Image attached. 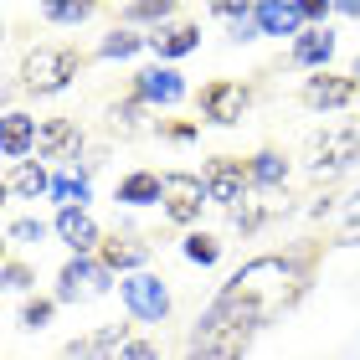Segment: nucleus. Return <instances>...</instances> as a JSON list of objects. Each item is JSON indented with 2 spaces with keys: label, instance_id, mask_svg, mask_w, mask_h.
Segmentation results:
<instances>
[{
  "label": "nucleus",
  "instance_id": "f257e3e1",
  "mask_svg": "<svg viewBox=\"0 0 360 360\" xmlns=\"http://www.w3.org/2000/svg\"><path fill=\"white\" fill-rule=\"evenodd\" d=\"M314 257H319V248H288V252H263V257H252V263H242L221 283V293L211 299V309L201 319L257 335L263 324H273L278 314H288V309L299 304V293L309 288Z\"/></svg>",
  "mask_w": 360,
  "mask_h": 360
},
{
  "label": "nucleus",
  "instance_id": "f03ea898",
  "mask_svg": "<svg viewBox=\"0 0 360 360\" xmlns=\"http://www.w3.org/2000/svg\"><path fill=\"white\" fill-rule=\"evenodd\" d=\"M77 72H83V52L77 46H68V41L31 46L26 62H21V88L26 93H62Z\"/></svg>",
  "mask_w": 360,
  "mask_h": 360
},
{
  "label": "nucleus",
  "instance_id": "7ed1b4c3",
  "mask_svg": "<svg viewBox=\"0 0 360 360\" xmlns=\"http://www.w3.org/2000/svg\"><path fill=\"white\" fill-rule=\"evenodd\" d=\"M360 160V119H345V124H335V129H324V134L309 144V175H340V170H350Z\"/></svg>",
  "mask_w": 360,
  "mask_h": 360
},
{
  "label": "nucleus",
  "instance_id": "20e7f679",
  "mask_svg": "<svg viewBox=\"0 0 360 360\" xmlns=\"http://www.w3.org/2000/svg\"><path fill=\"white\" fill-rule=\"evenodd\" d=\"M206 195H211V206H226V211H237L242 201H248V191H252V175H248V160H237V155H217L206 165Z\"/></svg>",
  "mask_w": 360,
  "mask_h": 360
},
{
  "label": "nucleus",
  "instance_id": "39448f33",
  "mask_svg": "<svg viewBox=\"0 0 360 360\" xmlns=\"http://www.w3.org/2000/svg\"><path fill=\"white\" fill-rule=\"evenodd\" d=\"M113 273L98 263V257H68L57 273V304H83V299H98V293H108Z\"/></svg>",
  "mask_w": 360,
  "mask_h": 360
},
{
  "label": "nucleus",
  "instance_id": "423d86ee",
  "mask_svg": "<svg viewBox=\"0 0 360 360\" xmlns=\"http://www.w3.org/2000/svg\"><path fill=\"white\" fill-rule=\"evenodd\" d=\"M119 293H124V309L134 319H144V324H160L170 314V288H165L160 273H129L119 283Z\"/></svg>",
  "mask_w": 360,
  "mask_h": 360
},
{
  "label": "nucleus",
  "instance_id": "0eeeda50",
  "mask_svg": "<svg viewBox=\"0 0 360 360\" xmlns=\"http://www.w3.org/2000/svg\"><path fill=\"white\" fill-rule=\"evenodd\" d=\"M248 103H252V88H248V83H232V77H217V83H206V88H201V98H195L201 119L221 124V129L242 124V113H248Z\"/></svg>",
  "mask_w": 360,
  "mask_h": 360
},
{
  "label": "nucleus",
  "instance_id": "6e6552de",
  "mask_svg": "<svg viewBox=\"0 0 360 360\" xmlns=\"http://www.w3.org/2000/svg\"><path fill=\"white\" fill-rule=\"evenodd\" d=\"M211 201L206 195V180L195 175V170H170L165 175V217L175 221V226H191V221H201V206Z\"/></svg>",
  "mask_w": 360,
  "mask_h": 360
},
{
  "label": "nucleus",
  "instance_id": "1a4fd4ad",
  "mask_svg": "<svg viewBox=\"0 0 360 360\" xmlns=\"http://www.w3.org/2000/svg\"><path fill=\"white\" fill-rule=\"evenodd\" d=\"M248 345H252L248 330H226V324L201 319V324H195V335H191L186 360H242V355H248Z\"/></svg>",
  "mask_w": 360,
  "mask_h": 360
},
{
  "label": "nucleus",
  "instance_id": "9d476101",
  "mask_svg": "<svg viewBox=\"0 0 360 360\" xmlns=\"http://www.w3.org/2000/svg\"><path fill=\"white\" fill-rule=\"evenodd\" d=\"M252 21H257L263 37H293V41H299L309 15H304V0H257Z\"/></svg>",
  "mask_w": 360,
  "mask_h": 360
},
{
  "label": "nucleus",
  "instance_id": "9b49d317",
  "mask_svg": "<svg viewBox=\"0 0 360 360\" xmlns=\"http://www.w3.org/2000/svg\"><path fill=\"white\" fill-rule=\"evenodd\" d=\"M134 98L139 103H160V108H170V103H180L186 98V77H180L175 68H144V72H134Z\"/></svg>",
  "mask_w": 360,
  "mask_h": 360
},
{
  "label": "nucleus",
  "instance_id": "f8f14e48",
  "mask_svg": "<svg viewBox=\"0 0 360 360\" xmlns=\"http://www.w3.org/2000/svg\"><path fill=\"white\" fill-rule=\"evenodd\" d=\"M37 155L41 160H77L83 155V124L77 119H41Z\"/></svg>",
  "mask_w": 360,
  "mask_h": 360
},
{
  "label": "nucleus",
  "instance_id": "ddd939ff",
  "mask_svg": "<svg viewBox=\"0 0 360 360\" xmlns=\"http://www.w3.org/2000/svg\"><path fill=\"white\" fill-rule=\"evenodd\" d=\"M360 98L355 77H340V72H314L304 83V108H350Z\"/></svg>",
  "mask_w": 360,
  "mask_h": 360
},
{
  "label": "nucleus",
  "instance_id": "4468645a",
  "mask_svg": "<svg viewBox=\"0 0 360 360\" xmlns=\"http://www.w3.org/2000/svg\"><path fill=\"white\" fill-rule=\"evenodd\" d=\"M98 263H103L108 273H144V263H150V242H139V237H108L103 248H98Z\"/></svg>",
  "mask_w": 360,
  "mask_h": 360
},
{
  "label": "nucleus",
  "instance_id": "2eb2a0df",
  "mask_svg": "<svg viewBox=\"0 0 360 360\" xmlns=\"http://www.w3.org/2000/svg\"><path fill=\"white\" fill-rule=\"evenodd\" d=\"M124 345H129V324H103V330L72 340V345H68V360H113Z\"/></svg>",
  "mask_w": 360,
  "mask_h": 360
},
{
  "label": "nucleus",
  "instance_id": "dca6fc26",
  "mask_svg": "<svg viewBox=\"0 0 360 360\" xmlns=\"http://www.w3.org/2000/svg\"><path fill=\"white\" fill-rule=\"evenodd\" d=\"M57 237L72 248V257H93V248H103V237H98V221L88 211H57Z\"/></svg>",
  "mask_w": 360,
  "mask_h": 360
},
{
  "label": "nucleus",
  "instance_id": "f3484780",
  "mask_svg": "<svg viewBox=\"0 0 360 360\" xmlns=\"http://www.w3.org/2000/svg\"><path fill=\"white\" fill-rule=\"evenodd\" d=\"M37 134H41L37 119H26V113H6V119H0V155H6L11 165H21V160L37 150Z\"/></svg>",
  "mask_w": 360,
  "mask_h": 360
},
{
  "label": "nucleus",
  "instance_id": "a211bd4d",
  "mask_svg": "<svg viewBox=\"0 0 360 360\" xmlns=\"http://www.w3.org/2000/svg\"><path fill=\"white\" fill-rule=\"evenodd\" d=\"M150 46L160 52V62L170 68V62L191 57L195 46H201V26H195V21H170V26H160L155 37H150Z\"/></svg>",
  "mask_w": 360,
  "mask_h": 360
},
{
  "label": "nucleus",
  "instance_id": "6ab92c4d",
  "mask_svg": "<svg viewBox=\"0 0 360 360\" xmlns=\"http://www.w3.org/2000/svg\"><path fill=\"white\" fill-rule=\"evenodd\" d=\"M330 57H335V31L330 26H309L304 37L293 41V62H299V68L330 72Z\"/></svg>",
  "mask_w": 360,
  "mask_h": 360
},
{
  "label": "nucleus",
  "instance_id": "aec40b11",
  "mask_svg": "<svg viewBox=\"0 0 360 360\" xmlns=\"http://www.w3.org/2000/svg\"><path fill=\"white\" fill-rule=\"evenodd\" d=\"M113 201H124V206H155V201H165V175H155V170H129L119 180V191H113Z\"/></svg>",
  "mask_w": 360,
  "mask_h": 360
},
{
  "label": "nucleus",
  "instance_id": "412c9836",
  "mask_svg": "<svg viewBox=\"0 0 360 360\" xmlns=\"http://www.w3.org/2000/svg\"><path fill=\"white\" fill-rule=\"evenodd\" d=\"M0 191H6V195H31V201H37L41 191L52 195V175H46V170L37 165V160H21V165H11V170H6Z\"/></svg>",
  "mask_w": 360,
  "mask_h": 360
},
{
  "label": "nucleus",
  "instance_id": "4be33fe9",
  "mask_svg": "<svg viewBox=\"0 0 360 360\" xmlns=\"http://www.w3.org/2000/svg\"><path fill=\"white\" fill-rule=\"evenodd\" d=\"M248 175H252V191H278L288 180V160L278 155V150H257L248 160Z\"/></svg>",
  "mask_w": 360,
  "mask_h": 360
},
{
  "label": "nucleus",
  "instance_id": "5701e85b",
  "mask_svg": "<svg viewBox=\"0 0 360 360\" xmlns=\"http://www.w3.org/2000/svg\"><path fill=\"white\" fill-rule=\"evenodd\" d=\"M83 170H93V160H88ZM88 195H93V191H88V175H57V180H52V201H57L62 211H72V206L83 211Z\"/></svg>",
  "mask_w": 360,
  "mask_h": 360
},
{
  "label": "nucleus",
  "instance_id": "b1692460",
  "mask_svg": "<svg viewBox=\"0 0 360 360\" xmlns=\"http://www.w3.org/2000/svg\"><path fill=\"white\" fill-rule=\"evenodd\" d=\"M139 46H150V37H139L134 26H113L108 37H103V46H98V57H108V62L119 57V62H124V57H134Z\"/></svg>",
  "mask_w": 360,
  "mask_h": 360
},
{
  "label": "nucleus",
  "instance_id": "393cba45",
  "mask_svg": "<svg viewBox=\"0 0 360 360\" xmlns=\"http://www.w3.org/2000/svg\"><path fill=\"white\" fill-rule=\"evenodd\" d=\"M41 15H46L52 26H83L88 15H93V6H88V0H46Z\"/></svg>",
  "mask_w": 360,
  "mask_h": 360
},
{
  "label": "nucleus",
  "instance_id": "a878e982",
  "mask_svg": "<svg viewBox=\"0 0 360 360\" xmlns=\"http://www.w3.org/2000/svg\"><path fill=\"white\" fill-rule=\"evenodd\" d=\"M273 211H278V201H242V206L232 211V226H237V232H257Z\"/></svg>",
  "mask_w": 360,
  "mask_h": 360
},
{
  "label": "nucleus",
  "instance_id": "bb28decb",
  "mask_svg": "<svg viewBox=\"0 0 360 360\" xmlns=\"http://www.w3.org/2000/svg\"><path fill=\"white\" fill-rule=\"evenodd\" d=\"M6 237L15 248H37V242H46V226L37 217H15V221H6Z\"/></svg>",
  "mask_w": 360,
  "mask_h": 360
},
{
  "label": "nucleus",
  "instance_id": "cd10ccee",
  "mask_svg": "<svg viewBox=\"0 0 360 360\" xmlns=\"http://www.w3.org/2000/svg\"><path fill=\"white\" fill-rule=\"evenodd\" d=\"M186 257H191V263H201V268H211L221 257V242L211 237V232H191L186 237Z\"/></svg>",
  "mask_w": 360,
  "mask_h": 360
},
{
  "label": "nucleus",
  "instance_id": "c85d7f7f",
  "mask_svg": "<svg viewBox=\"0 0 360 360\" xmlns=\"http://www.w3.org/2000/svg\"><path fill=\"white\" fill-rule=\"evenodd\" d=\"M170 15H175L170 0H150V6H124V21H160V26H165Z\"/></svg>",
  "mask_w": 360,
  "mask_h": 360
},
{
  "label": "nucleus",
  "instance_id": "c756f323",
  "mask_svg": "<svg viewBox=\"0 0 360 360\" xmlns=\"http://www.w3.org/2000/svg\"><path fill=\"white\" fill-rule=\"evenodd\" d=\"M52 314H57V299H31V304L21 309V324H26V330H46Z\"/></svg>",
  "mask_w": 360,
  "mask_h": 360
},
{
  "label": "nucleus",
  "instance_id": "7c9ffc66",
  "mask_svg": "<svg viewBox=\"0 0 360 360\" xmlns=\"http://www.w3.org/2000/svg\"><path fill=\"white\" fill-rule=\"evenodd\" d=\"M139 113H144V103L129 93V103L113 108V129H119V134H134V129H139Z\"/></svg>",
  "mask_w": 360,
  "mask_h": 360
},
{
  "label": "nucleus",
  "instance_id": "2f4dec72",
  "mask_svg": "<svg viewBox=\"0 0 360 360\" xmlns=\"http://www.w3.org/2000/svg\"><path fill=\"white\" fill-rule=\"evenodd\" d=\"M31 283H37V273H31L21 257H11V263H6V288H11V293H26Z\"/></svg>",
  "mask_w": 360,
  "mask_h": 360
},
{
  "label": "nucleus",
  "instance_id": "473e14b6",
  "mask_svg": "<svg viewBox=\"0 0 360 360\" xmlns=\"http://www.w3.org/2000/svg\"><path fill=\"white\" fill-rule=\"evenodd\" d=\"M113 360H160V350H155V340H129Z\"/></svg>",
  "mask_w": 360,
  "mask_h": 360
},
{
  "label": "nucleus",
  "instance_id": "72a5a7b5",
  "mask_svg": "<svg viewBox=\"0 0 360 360\" xmlns=\"http://www.w3.org/2000/svg\"><path fill=\"white\" fill-rule=\"evenodd\" d=\"M345 242H360V186H355L350 206H345Z\"/></svg>",
  "mask_w": 360,
  "mask_h": 360
},
{
  "label": "nucleus",
  "instance_id": "f704fd0d",
  "mask_svg": "<svg viewBox=\"0 0 360 360\" xmlns=\"http://www.w3.org/2000/svg\"><path fill=\"white\" fill-rule=\"evenodd\" d=\"M165 134H170L175 144H191L195 134H201V124H165Z\"/></svg>",
  "mask_w": 360,
  "mask_h": 360
},
{
  "label": "nucleus",
  "instance_id": "c9c22d12",
  "mask_svg": "<svg viewBox=\"0 0 360 360\" xmlns=\"http://www.w3.org/2000/svg\"><path fill=\"white\" fill-rule=\"evenodd\" d=\"M304 15L309 21H324V15H335V0H304Z\"/></svg>",
  "mask_w": 360,
  "mask_h": 360
},
{
  "label": "nucleus",
  "instance_id": "e433bc0d",
  "mask_svg": "<svg viewBox=\"0 0 360 360\" xmlns=\"http://www.w3.org/2000/svg\"><path fill=\"white\" fill-rule=\"evenodd\" d=\"M335 15H350V21H360V0H340Z\"/></svg>",
  "mask_w": 360,
  "mask_h": 360
},
{
  "label": "nucleus",
  "instance_id": "4c0bfd02",
  "mask_svg": "<svg viewBox=\"0 0 360 360\" xmlns=\"http://www.w3.org/2000/svg\"><path fill=\"white\" fill-rule=\"evenodd\" d=\"M350 77H355V88H360V57H355V68H350Z\"/></svg>",
  "mask_w": 360,
  "mask_h": 360
}]
</instances>
